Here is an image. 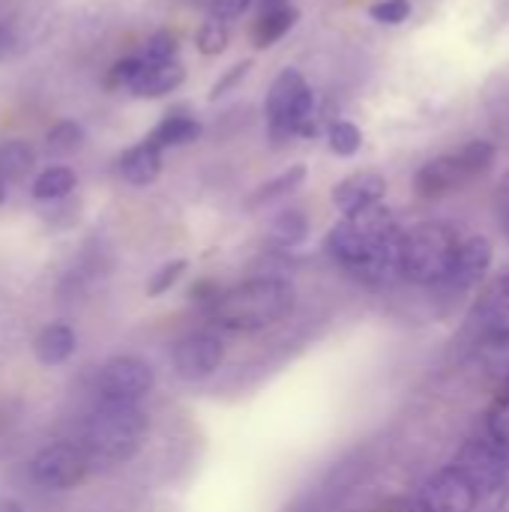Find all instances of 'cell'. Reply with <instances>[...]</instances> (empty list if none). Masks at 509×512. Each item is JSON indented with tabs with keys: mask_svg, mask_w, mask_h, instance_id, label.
Returning a JSON list of instances; mask_svg holds the SVG:
<instances>
[{
	"mask_svg": "<svg viewBox=\"0 0 509 512\" xmlns=\"http://www.w3.org/2000/svg\"><path fill=\"white\" fill-rule=\"evenodd\" d=\"M402 249L405 231L384 204L345 216L324 237V252L369 285H390L402 276Z\"/></svg>",
	"mask_w": 509,
	"mask_h": 512,
	"instance_id": "6da1fadb",
	"label": "cell"
},
{
	"mask_svg": "<svg viewBox=\"0 0 509 512\" xmlns=\"http://www.w3.org/2000/svg\"><path fill=\"white\" fill-rule=\"evenodd\" d=\"M294 312V288L279 276L246 279L216 297L207 309L210 321L231 333H255L285 321Z\"/></svg>",
	"mask_w": 509,
	"mask_h": 512,
	"instance_id": "7a4b0ae2",
	"label": "cell"
},
{
	"mask_svg": "<svg viewBox=\"0 0 509 512\" xmlns=\"http://www.w3.org/2000/svg\"><path fill=\"white\" fill-rule=\"evenodd\" d=\"M147 429H150L147 414L138 405L99 399V405L90 411L84 426V447H87L84 453L90 462H102V465L129 462L141 450Z\"/></svg>",
	"mask_w": 509,
	"mask_h": 512,
	"instance_id": "3957f363",
	"label": "cell"
},
{
	"mask_svg": "<svg viewBox=\"0 0 509 512\" xmlns=\"http://www.w3.org/2000/svg\"><path fill=\"white\" fill-rule=\"evenodd\" d=\"M459 237L447 222H420L405 231L402 276L414 285H441L453 267Z\"/></svg>",
	"mask_w": 509,
	"mask_h": 512,
	"instance_id": "277c9868",
	"label": "cell"
},
{
	"mask_svg": "<svg viewBox=\"0 0 509 512\" xmlns=\"http://www.w3.org/2000/svg\"><path fill=\"white\" fill-rule=\"evenodd\" d=\"M477 492V498L501 495L509 483V459L492 438H468L450 462Z\"/></svg>",
	"mask_w": 509,
	"mask_h": 512,
	"instance_id": "5b68a950",
	"label": "cell"
},
{
	"mask_svg": "<svg viewBox=\"0 0 509 512\" xmlns=\"http://www.w3.org/2000/svg\"><path fill=\"white\" fill-rule=\"evenodd\" d=\"M153 387H156L153 366L135 354L108 357L96 375V390H99V399H105V402L138 405L141 399H147L153 393Z\"/></svg>",
	"mask_w": 509,
	"mask_h": 512,
	"instance_id": "8992f818",
	"label": "cell"
},
{
	"mask_svg": "<svg viewBox=\"0 0 509 512\" xmlns=\"http://www.w3.org/2000/svg\"><path fill=\"white\" fill-rule=\"evenodd\" d=\"M90 471V459L81 447L57 441L42 447L33 459H30V477L36 486L51 489V492H69L75 486H81L87 480Z\"/></svg>",
	"mask_w": 509,
	"mask_h": 512,
	"instance_id": "52a82bcc",
	"label": "cell"
},
{
	"mask_svg": "<svg viewBox=\"0 0 509 512\" xmlns=\"http://www.w3.org/2000/svg\"><path fill=\"white\" fill-rule=\"evenodd\" d=\"M462 336H468L474 345L509 342V273L495 276L480 291Z\"/></svg>",
	"mask_w": 509,
	"mask_h": 512,
	"instance_id": "ba28073f",
	"label": "cell"
},
{
	"mask_svg": "<svg viewBox=\"0 0 509 512\" xmlns=\"http://www.w3.org/2000/svg\"><path fill=\"white\" fill-rule=\"evenodd\" d=\"M477 504H480L477 492L453 465L435 471L417 489V498H414L417 512H477Z\"/></svg>",
	"mask_w": 509,
	"mask_h": 512,
	"instance_id": "9c48e42d",
	"label": "cell"
},
{
	"mask_svg": "<svg viewBox=\"0 0 509 512\" xmlns=\"http://www.w3.org/2000/svg\"><path fill=\"white\" fill-rule=\"evenodd\" d=\"M222 360H225V342L216 333H189L171 351L174 375L192 384L216 375Z\"/></svg>",
	"mask_w": 509,
	"mask_h": 512,
	"instance_id": "30bf717a",
	"label": "cell"
},
{
	"mask_svg": "<svg viewBox=\"0 0 509 512\" xmlns=\"http://www.w3.org/2000/svg\"><path fill=\"white\" fill-rule=\"evenodd\" d=\"M306 90H309V84H306L303 72L300 69H291V66L282 69L276 75V81L270 84L267 102H264V114H267V126H270L273 144H285L288 138H294L288 120H291V111H294V105L300 102V96Z\"/></svg>",
	"mask_w": 509,
	"mask_h": 512,
	"instance_id": "8fae6325",
	"label": "cell"
},
{
	"mask_svg": "<svg viewBox=\"0 0 509 512\" xmlns=\"http://www.w3.org/2000/svg\"><path fill=\"white\" fill-rule=\"evenodd\" d=\"M489 267H492V243L483 234H474L468 240H459L453 267L441 285H447L453 294H465L486 279Z\"/></svg>",
	"mask_w": 509,
	"mask_h": 512,
	"instance_id": "7c38bea8",
	"label": "cell"
},
{
	"mask_svg": "<svg viewBox=\"0 0 509 512\" xmlns=\"http://www.w3.org/2000/svg\"><path fill=\"white\" fill-rule=\"evenodd\" d=\"M387 195V180L378 171H357L351 177H345L342 183H336L333 189V204L342 216H354L366 207L381 204Z\"/></svg>",
	"mask_w": 509,
	"mask_h": 512,
	"instance_id": "4fadbf2b",
	"label": "cell"
},
{
	"mask_svg": "<svg viewBox=\"0 0 509 512\" xmlns=\"http://www.w3.org/2000/svg\"><path fill=\"white\" fill-rule=\"evenodd\" d=\"M471 177L465 171V165L459 162V156H438L432 162H426L417 174H414V192L420 198H444L450 192H456L459 186H465Z\"/></svg>",
	"mask_w": 509,
	"mask_h": 512,
	"instance_id": "5bb4252c",
	"label": "cell"
},
{
	"mask_svg": "<svg viewBox=\"0 0 509 512\" xmlns=\"http://www.w3.org/2000/svg\"><path fill=\"white\" fill-rule=\"evenodd\" d=\"M78 348V333L66 324V321H51L45 324L36 339H33V357L42 366H63Z\"/></svg>",
	"mask_w": 509,
	"mask_h": 512,
	"instance_id": "9a60e30c",
	"label": "cell"
},
{
	"mask_svg": "<svg viewBox=\"0 0 509 512\" xmlns=\"http://www.w3.org/2000/svg\"><path fill=\"white\" fill-rule=\"evenodd\" d=\"M183 78H186V69L177 60H168V63H144L129 90L138 99H159V96L177 90L183 84Z\"/></svg>",
	"mask_w": 509,
	"mask_h": 512,
	"instance_id": "2e32d148",
	"label": "cell"
},
{
	"mask_svg": "<svg viewBox=\"0 0 509 512\" xmlns=\"http://www.w3.org/2000/svg\"><path fill=\"white\" fill-rule=\"evenodd\" d=\"M117 168H120V177L126 183H132V186H150L159 177V171H162V150H156L153 144L141 141V144L129 147L120 156Z\"/></svg>",
	"mask_w": 509,
	"mask_h": 512,
	"instance_id": "e0dca14e",
	"label": "cell"
},
{
	"mask_svg": "<svg viewBox=\"0 0 509 512\" xmlns=\"http://www.w3.org/2000/svg\"><path fill=\"white\" fill-rule=\"evenodd\" d=\"M201 135V123L189 114H168L144 141L153 144L156 150H165V147H183V144H192L198 141Z\"/></svg>",
	"mask_w": 509,
	"mask_h": 512,
	"instance_id": "ac0fdd59",
	"label": "cell"
},
{
	"mask_svg": "<svg viewBox=\"0 0 509 512\" xmlns=\"http://www.w3.org/2000/svg\"><path fill=\"white\" fill-rule=\"evenodd\" d=\"M303 180H306V165L297 162V165H291L288 171L276 174L273 180L261 183V186L249 195L246 207H249V210H258V207H264V204H273V201H279V198H288L294 189H300Z\"/></svg>",
	"mask_w": 509,
	"mask_h": 512,
	"instance_id": "d6986e66",
	"label": "cell"
},
{
	"mask_svg": "<svg viewBox=\"0 0 509 512\" xmlns=\"http://www.w3.org/2000/svg\"><path fill=\"white\" fill-rule=\"evenodd\" d=\"M306 237H309V216L300 207H288L270 222V243L279 249H294L306 243Z\"/></svg>",
	"mask_w": 509,
	"mask_h": 512,
	"instance_id": "ffe728a7",
	"label": "cell"
},
{
	"mask_svg": "<svg viewBox=\"0 0 509 512\" xmlns=\"http://www.w3.org/2000/svg\"><path fill=\"white\" fill-rule=\"evenodd\" d=\"M300 21V12L294 6L285 9H273V12H261L255 27H252V42L255 48H270L273 42H279L294 24Z\"/></svg>",
	"mask_w": 509,
	"mask_h": 512,
	"instance_id": "44dd1931",
	"label": "cell"
},
{
	"mask_svg": "<svg viewBox=\"0 0 509 512\" xmlns=\"http://www.w3.org/2000/svg\"><path fill=\"white\" fill-rule=\"evenodd\" d=\"M36 165V150L27 141H3L0 144V180H24Z\"/></svg>",
	"mask_w": 509,
	"mask_h": 512,
	"instance_id": "7402d4cb",
	"label": "cell"
},
{
	"mask_svg": "<svg viewBox=\"0 0 509 512\" xmlns=\"http://www.w3.org/2000/svg\"><path fill=\"white\" fill-rule=\"evenodd\" d=\"M78 177L72 168L66 165H51L45 168L36 180H33V198L36 201H57V198H66L72 189H75Z\"/></svg>",
	"mask_w": 509,
	"mask_h": 512,
	"instance_id": "603a6c76",
	"label": "cell"
},
{
	"mask_svg": "<svg viewBox=\"0 0 509 512\" xmlns=\"http://www.w3.org/2000/svg\"><path fill=\"white\" fill-rule=\"evenodd\" d=\"M45 147L54 156H69L84 147V126L75 120H60L45 132Z\"/></svg>",
	"mask_w": 509,
	"mask_h": 512,
	"instance_id": "cb8c5ba5",
	"label": "cell"
},
{
	"mask_svg": "<svg viewBox=\"0 0 509 512\" xmlns=\"http://www.w3.org/2000/svg\"><path fill=\"white\" fill-rule=\"evenodd\" d=\"M486 426H489V438L504 450V456L509 459V378L504 381V387L498 390V396H495V402L489 408Z\"/></svg>",
	"mask_w": 509,
	"mask_h": 512,
	"instance_id": "d4e9b609",
	"label": "cell"
},
{
	"mask_svg": "<svg viewBox=\"0 0 509 512\" xmlns=\"http://www.w3.org/2000/svg\"><path fill=\"white\" fill-rule=\"evenodd\" d=\"M456 156H459V162L465 165L468 177H480V174H486V171L495 165V156H498V150H495V144H492V141H483V138H477V141L465 144V147H462Z\"/></svg>",
	"mask_w": 509,
	"mask_h": 512,
	"instance_id": "484cf974",
	"label": "cell"
},
{
	"mask_svg": "<svg viewBox=\"0 0 509 512\" xmlns=\"http://www.w3.org/2000/svg\"><path fill=\"white\" fill-rule=\"evenodd\" d=\"M327 141L336 156H354L363 147V132L351 120H333L327 129Z\"/></svg>",
	"mask_w": 509,
	"mask_h": 512,
	"instance_id": "4316f807",
	"label": "cell"
},
{
	"mask_svg": "<svg viewBox=\"0 0 509 512\" xmlns=\"http://www.w3.org/2000/svg\"><path fill=\"white\" fill-rule=\"evenodd\" d=\"M228 39H231L228 24H225V21H216V18L204 21V24L198 27V33H195V45H198V51L207 54V57L222 54V51L228 48Z\"/></svg>",
	"mask_w": 509,
	"mask_h": 512,
	"instance_id": "83f0119b",
	"label": "cell"
},
{
	"mask_svg": "<svg viewBox=\"0 0 509 512\" xmlns=\"http://www.w3.org/2000/svg\"><path fill=\"white\" fill-rule=\"evenodd\" d=\"M186 270H189V261H186V258L165 261V264L150 276V282H147V297H162V294H168V291L183 279Z\"/></svg>",
	"mask_w": 509,
	"mask_h": 512,
	"instance_id": "f1b7e54d",
	"label": "cell"
},
{
	"mask_svg": "<svg viewBox=\"0 0 509 512\" xmlns=\"http://www.w3.org/2000/svg\"><path fill=\"white\" fill-rule=\"evenodd\" d=\"M177 48H180V45H177V36H174L171 30H156V33L147 39L141 60H144V63H168V60L177 57Z\"/></svg>",
	"mask_w": 509,
	"mask_h": 512,
	"instance_id": "f546056e",
	"label": "cell"
},
{
	"mask_svg": "<svg viewBox=\"0 0 509 512\" xmlns=\"http://www.w3.org/2000/svg\"><path fill=\"white\" fill-rule=\"evenodd\" d=\"M141 66H144V60H141V57H123V60H117V63L108 69V75H105V87H108V90L132 87V81L138 78Z\"/></svg>",
	"mask_w": 509,
	"mask_h": 512,
	"instance_id": "4dcf8cb0",
	"label": "cell"
},
{
	"mask_svg": "<svg viewBox=\"0 0 509 512\" xmlns=\"http://www.w3.org/2000/svg\"><path fill=\"white\" fill-rule=\"evenodd\" d=\"M252 60H240V63H234L231 69H225L216 81H213V87H210V102H216V99H222V96H228L249 72H252Z\"/></svg>",
	"mask_w": 509,
	"mask_h": 512,
	"instance_id": "1f68e13d",
	"label": "cell"
},
{
	"mask_svg": "<svg viewBox=\"0 0 509 512\" xmlns=\"http://www.w3.org/2000/svg\"><path fill=\"white\" fill-rule=\"evenodd\" d=\"M369 15L378 24H402L411 15V0H378V3H372Z\"/></svg>",
	"mask_w": 509,
	"mask_h": 512,
	"instance_id": "d6a6232c",
	"label": "cell"
},
{
	"mask_svg": "<svg viewBox=\"0 0 509 512\" xmlns=\"http://www.w3.org/2000/svg\"><path fill=\"white\" fill-rule=\"evenodd\" d=\"M249 6H252V0H210V18H216V21H234Z\"/></svg>",
	"mask_w": 509,
	"mask_h": 512,
	"instance_id": "836d02e7",
	"label": "cell"
},
{
	"mask_svg": "<svg viewBox=\"0 0 509 512\" xmlns=\"http://www.w3.org/2000/svg\"><path fill=\"white\" fill-rule=\"evenodd\" d=\"M222 294V288H219V282H213V279H198L192 288H189V300L192 303H201V306H213L216 303V297Z\"/></svg>",
	"mask_w": 509,
	"mask_h": 512,
	"instance_id": "e575fe53",
	"label": "cell"
},
{
	"mask_svg": "<svg viewBox=\"0 0 509 512\" xmlns=\"http://www.w3.org/2000/svg\"><path fill=\"white\" fill-rule=\"evenodd\" d=\"M21 417V402L15 399H0V435H6Z\"/></svg>",
	"mask_w": 509,
	"mask_h": 512,
	"instance_id": "d590c367",
	"label": "cell"
},
{
	"mask_svg": "<svg viewBox=\"0 0 509 512\" xmlns=\"http://www.w3.org/2000/svg\"><path fill=\"white\" fill-rule=\"evenodd\" d=\"M375 512H417L414 510V498H405V495H396V498H387Z\"/></svg>",
	"mask_w": 509,
	"mask_h": 512,
	"instance_id": "8d00e7d4",
	"label": "cell"
},
{
	"mask_svg": "<svg viewBox=\"0 0 509 512\" xmlns=\"http://www.w3.org/2000/svg\"><path fill=\"white\" fill-rule=\"evenodd\" d=\"M498 210H501L504 222L509 225V174L501 180V189H498Z\"/></svg>",
	"mask_w": 509,
	"mask_h": 512,
	"instance_id": "74e56055",
	"label": "cell"
},
{
	"mask_svg": "<svg viewBox=\"0 0 509 512\" xmlns=\"http://www.w3.org/2000/svg\"><path fill=\"white\" fill-rule=\"evenodd\" d=\"M0 512H24V507L12 498H0Z\"/></svg>",
	"mask_w": 509,
	"mask_h": 512,
	"instance_id": "f35d334b",
	"label": "cell"
},
{
	"mask_svg": "<svg viewBox=\"0 0 509 512\" xmlns=\"http://www.w3.org/2000/svg\"><path fill=\"white\" fill-rule=\"evenodd\" d=\"M495 512H509V483L501 489V495H498V507Z\"/></svg>",
	"mask_w": 509,
	"mask_h": 512,
	"instance_id": "ab89813d",
	"label": "cell"
},
{
	"mask_svg": "<svg viewBox=\"0 0 509 512\" xmlns=\"http://www.w3.org/2000/svg\"><path fill=\"white\" fill-rule=\"evenodd\" d=\"M288 0H261V12H273V9H285Z\"/></svg>",
	"mask_w": 509,
	"mask_h": 512,
	"instance_id": "60d3db41",
	"label": "cell"
},
{
	"mask_svg": "<svg viewBox=\"0 0 509 512\" xmlns=\"http://www.w3.org/2000/svg\"><path fill=\"white\" fill-rule=\"evenodd\" d=\"M9 45H12V30L0 24V54H3V51H6Z\"/></svg>",
	"mask_w": 509,
	"mask_h": 512,
	"instance_id": "b9f144b4",
	"label": "cell"
},
{
	"mask_svg": "<svg viewBox=\"0 0 509 512\" xmlns=\"http://www.w3.org/2000/svg\"><path fill=\"white\" fill-rule=\"evenodd\" d=\"M3 198H6V186H3V180H0V204H3Z\"/></svg>",
	"mask_w": 509,
	"mask_h": 512,
	"instance_id": "7bdbcfd3",
	"label": "cell"
},
{
	"mask_svg": "<svg viewBox=\"0 0 509 512\" xmlns=\"http://www.w3.org/2000/svg\"><path fill=\"white\" fill-rule=\"evenodd\" d=\"M486 512H495V510H486Z\"/></svg>",
	"mask_w": 509,
	"mask_h": 512,
	"instance_id": "ee69618b",
	"label": "cell"
},
{
	"mask_svg": "<svg viewBox=\"0 0 509 512\" xmlns=\"http://www.w3.org/2000/svg\"><path fill=\"white\" fill-rule=\"evenodd\" d=\"M507 228H509V225H507Z\"/></svg>",
	"mask_w": 509,
	"mask_h": 512,
	"instance_id": "f6af8a7d",
	"label": "cell"
}]
</instances>
